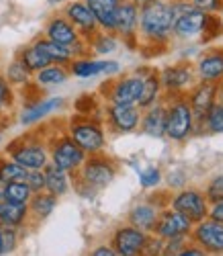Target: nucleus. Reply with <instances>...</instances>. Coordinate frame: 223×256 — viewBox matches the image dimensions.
<instances>
[{
  "label": "nucleus",
  "instance_id": "f257e3e1",
  "mask_svg": "<svg viewBox=\"0 0 223 256\" xmlns=\"http://www.w3.org/2000/svg\"><path fill=\"white\" fill-rule=\"evenodd\" d=\"M176 4L172 2H162V0H156L146 6L140 8V31L146 39L150 41H162L166 39L176 23Z\"/></svg>",
  "mask_w": 223,
  "mask_h": 256
},
{
  "label": "nucleus",
  "instance_id": "f03ea898",
  "mask_svg": "<svg viewBox=\"0 0 223 256\" xmlns=\"http://www.w3.org/2000/svg\"><path fill=\"white\" fill-rule=\"evenodd\" d=\"M78 182H80V193L92 197L98 190L106 188L117 176V168L113 160H108L102 154H92L86 156L84 164L78 170Z\"/></svg>",
  "mask_w": 223,
  "mask_h": 256
},
{
  "label": "nucleus",
  "instance_id": "7ed1b4c3",
  "mask_svg": "<svg viewBox=\"0 0 223 256\" xmlns=\"http://www.w3.org/2000/svg\"><path fill=\"white\" fill-rule=\"evenodd\" d=\"M70 138L86 152V156L92 154H102L104 146H106V138H104V130L90 119H76L70 125Z\"/></svg>",
  "mask_w": 223,
  "mask_h": 256
},
{
  "label": "nucleus",
  "instance_id": "20e7f679",
  "mask_svg": "<svg viewBox=\"0 0 223 256\" xmlns=\"http://www.w3.org/2000/svg\"><path fill=\"white\" fill-rule=\"evenodd\" d=\"M50 150H52V154H50L52 164L66 170L68 174H76L86 160V152L70 136H62L60 140H54Z\"/></svg>",
  "mask_w": 223,
  "mask_h": 256
},
{
  "label": "nucleus",
  "instance_id": "39448f33",
  "mask_svg": "<svg viewBox=\"0 0 223 256\" xmlns=\"http://www.w3.org/2000/svg\"><path fill=\"white\" fill-rule=\"evenodd\" d=\"M8 158L20 164L25 170H43L50 162V150L41 142H14L8 146Z\"/></svg>",
  "mask_w": 223,
  "mask_h": 256
},
{
  "label": "nucleus",
  "instance_id": "423d86ee",
  "mask_svg": "<svg viewBox=\"0 0 223 256\" xmlns=\"http://www.w3.org/2000/svg\"><path fill=\"white\" fill-rule=\"evenodd\" d=\"M194 115L190 111V104L184 100H176L166 111V130L164 136L172 142H182L192 134Z\"/></svg>",
  "mask_w": 223,
  "mask_h": 256
},
{
  "label": "nucleus",
  "instance_id": "0eeeda50",
  "mask_svg": "<svg viewBox=\"0 0 223 256\" xmlns=\"http://www.w3.org/2000/svg\"><path fill=\"white\" fill-rule=\"evenodd\" d=\"M172 209L182 213L184 218H188L192 224H198L209 218V205H207V197L194 188H186L180 190L174 199H172Z\"/></svg>",
  "mask_w": 223,
  "mask_h": 256
},
{
  "label": "nucleus",
  "instance_id": "6e6552de",
  "mask_svg": "<svg viewBox=\"0 0 223 256\" xmlns=\"http://www.w3.org/2000/svg\"><path fill=\"white\" fill-rule=\"evenodd\" d=\"M192 222L188 218H184L182 213H178L174 209L168 211H160V218L156 222V236L162 238V240H172V238H182L188 236L192 232Z\"/></svg>",
  "mask_w": 223,
  "mask_h": 256
},
{
  "label": "nucleus",
  "instance_id": "1a4fd4ad",
  "mask_svg": "<svg viewBox=\"0 0 223 256\" xmlns=\"http://www.w3.org/2000/svg\"><path fill=\"white\" fill-rule=\"evenodd\" d=\"M192 238L209 254H223V224L207 218L192 226Z\"/></svg>",
  "mask_w": 223,
  "mask_h": 256
},
{
  "label": "nucleus",
  "instance_id": "9d476101",
  "mask_svg": "<svg viewBox=\"0 0 223 256\" xmlns=\"http://www.w3.org/2000/svg\"><path fill=\"white\" fill-rule=\"evenodd\" d=\"M106 115L117 134H133L142 123V109L138 104H110Z\"/></svg>",
  "mask_w": 223,
  "mask_h": 256
},
{
  "label": "nucleus",
  "instance_id": "9b49d317",
  "mask_svg": "<svg viewBox=\"0 0 223 256\" xmlns=\"http://www.w3.org/2000/svg\"><path fill=\"white\" fill-rule=\"evenodd\" d=\"M146 238H148L146 232L133 228V226H123L113 234L110 248L117 252V256H138Z\"/></svg>",
  "mask_w": 223,
  "mask_h": 256
},
{
  "label": "nucleus",
  "instance_id": "f8f14e48",
  "mask_svg": "<svg viewBox=\"0 0 223 256\" xmlns=\"http://www.w3.org/2000/svg\"><path fill=\"white\" fill-rule=\"evenodd\" d=\"M142 88H144V76H140V74L125 76L113 84L108 100H110V104H138Z\"/></svg>",
  "mask_w": 223,
  "mask_h": 256
},
{
  "label": "nucleus",
  "instance_id": "ddd939ff",
  "mask_svg": "<svg viewBox=\"0 0 223 256\" xmlns=\"http://www.w3.org/2000/svg\"><path fill=\"white\" fill-rule=\"evenodd\" d=\"M64 14L70 23L78 29L80 37L90 39L92 35L98 33V25H96V18L92 14V10L88 8L86 2H70L68 6L64 8Z\"/></svg>",
  "mask_w": 223,
  "mask_h": 256
},
{
  "label": "nucleus",
  "instance_id": "4468645a",
  "mask_svg": "<svg viewBox=\"0 0 223 256\" xmlns=\"http://www.w3.org/2000/svg\"><path fill=\"white\" fill-rule=\"evenodd\" d=\"M70 74H74L76 78H94V76H102V74H117L119 72V64L110 62V60H72L70 62Z\"/></svg>",
  "mask_w": 223,
  "mask_h": 256
},
{
  "label": "nucleus",
  "instance_id": "2eb2a0df",
  "mask_svg": "<svg viewBox=\"0 0 223 256\" xmlns=\"http://www.w3.org/2000/svg\"><path fill=\"white\" fill-rule=\"evenodd\" d=\"M205 20H207V12L203 8H196V6H188L186 10H182L180 14L176 16V23H174V33L178 37H194L198 33H203L205 27Z\"/></svg>",
  "mask_w": 223,
  "mask_h": 256
},
{
  "label": "nucleus",
  "instance_id": "dca6fc26",
  "mask_svg": "<svg viewBox=\"0 0 223 256\" xmlns=\"http://www.w3.org/2000/svg\"><path fill=\"white\" fill-rule=\"evenodd\" d=\"M46 37L50 41H54V44H60L66 48H74L78 41H82L78 29L66 16H54L50 20L46 27Z\"/></svg>",
  "mask_w": 223,
  "mask_h": 256
},
{
  "label": "nucleus",
  "instance_id": "f3484780",
  "mask_svg": "<svg viewBox=\"0 0 223 256\" xmlns=\"http://www.w3.org/2000/svg\"><path fill=\"white\" fill-rule=\"evenodd\" d=\"M140 27V6L131 0H123L115 14V33L123 35V39H131Z\"/></svg>",
  "mask_w": 223,
  "mask_h": 256
},
{
  "label": "nucleus",
  "instance_id": "a211bd4d",
  "mask_svg": "<svg viewBox=\"0 0 223 256\" xmlns=\"http://www.w3.org/2000/svg\"><path fill=\"white\" fill-rule=\"evenodd\" d=\"M123 0H86L88 8L92 10L98 29L104 33H115V14Z\"/></svg>",
  "mask_w": 223,
  "mask_h": 256
},
{
  "label": "nucleus",
  "instance_id": "6ab92c4d",
  "mask_svg": "<svg viewBox=\"0 0 223 256\" xmlns=\"http://www.w3.org/2000/svg\"><path fill=\"white\" fill-rule=\"evenodd\" d=\"M62 104H64V98H60V96L35 100V102H31V104L27 106L23 113H20V123H23V125H35V123H39L41 119H46V117H50L52 113H56Z\"/></svg>",
  "mask_w": 223,
  "mask_h": 256
},
{
  "label": "nucleus",
  "instance_id": "aec40b11",
  "mask_svg": "<svg viewBox=\"0 0 223 256\" xmlns=\"http://www.w3.org/2000/svg\"><path fill=\"white\" fill-rule=\"evenodd\" d=\"M215 94H217V86L213 82H203L200 86L190 94V111L194 115V119L203 121L205 115L209 113V109L215 104Z\"/></svg>",
  "mask_w": 223,
  "mask_h": 256
},
{
  "label": "nucleus",
  "instance_id": "412c9836",
  "mask_svg": "<svg viewBox=\"0 0 223 256\" xmlns=\"http://www.w3.org/2000/svg\"><path fill=\"white\" fill-rule=\"evenodd\" d=\"M158 218H160V209L156 207V205H152V203H140V205H136V207L129 211V226H133V228H138V230L150 234V232H154Z\"/></svg>",
  "mask_w": 223,
  "mask_h": 256
},
{
  "label": "nucleus",
  "instance_id": "4be33fe9",
  "mask_svg": "<svg viewBox=\"0 0 223 256\" xmlns=\"http://www.w3.org/2000/svg\"><path fill=\"white\" fill-rule=\"evenodd\" d=\"M43 174H46V190L56 197H64L70 190V174L66 170L58 168L56 164L48 162L43 168Z\"/></svg>",
  "mask_w": 223,
  "mask_h": 256
},
{
  "label": "nucleus",
  "instance_id": "5701e85b",
  "mask_svg": "<svg viewBox=\"0 0 223 256\" xmlns=\"http://www.w3.org/2000/svg\"><path fill=\"white\" fill-rule=\"evenodd\" d=\"M142 132L150 138H162L166 130V109L160 104H154L146 109V115L142 117Z\"/></svg>",
  "mask_w": 223,
  "mask_h": 256
},
{
  "label": "nucleus",
  "instance_id": "b1692460",
  "mask_svg": "<svg viewBox=\"0 0 223 256\" xmlns=\"http://www.w3.org/2000/svg\"><path fill=\"white\" fill-rule=\"evenodd\" d=\"M29 220V205H16L8 201H0V226L23 228Z\"/></svg>",
  "mask_w": 223,
  "mask_h": 256
},
{
  "label": "nucleus",
  "instance_id": "393cba45",
  "mask_svg": "<svg viewBox=\"0 0 223 256\" xmlns=\"http://www.w3.org/2000/svg\"><path fill=\"white\" fill-rule=\"evenodd\" d=\"M160 82L166 90H172V92H178L186 86H190L192 82V74L186 66H172V68H166L160 76Z\"/></svg>",
  "mask_w": 223,
  "mask_h": 256
},
{
  "label": "nucleus",
  "instance_id": "a878e982",
  "mask_svg": "<svg viewBox=\"0 0 223 256\" xmlns=\"http://www.w3.org/2000/svg\"><path fill=\"white\" fill-rule=\"evenodd\" d=\"M35 46L46 54L52 64H58V66H70V62L74 60V54H72V48H66V46H60V44H54L48 37H41L35 41Z\"/></svg>",
  "mask_w": 223,
  "mask_h": 256
},
{
  "label": "nucleus",
  "instance_id": "bb28decb",
  "mask_svg": "<svg viewBox=\"0 0 223 256\" xmlns=\"http://www.w3.org/2000/svg\"><path fill=\"white\" fill-rule=\"evenodd\" d=\"M58 207V197L43 190V193H35L29 201V216L35 220H48Z\"/></svg>",
  "mask_w": 223,
  "mask_h": 256
},
{
  "label": "nucleus",
  "instance_id": "cd10ccee",
  "mask_svg": "<svg viewBox=\"0 0 223 256\" xmlns=\"http://www.w3.org/2000/svg\"><path fill=\"white\" fill-rule=\"evenodd\" d=\"M198 76L203 82L223 80V54H209L198 62Z\"/></svg>",
  "mask_w": 223,
  "mask_h": 256
},
{
  "label": "nucleus",
  "instance_id": "c85d7f7f",
  "mask_svg": "<svg viewBox=\"0 0 223 256\" xmlns=\"http://www.w3.org/2000/svg\"><path fill=\"white\" fill-rule=\"evenodd\" d=\"M18 62L27 68V72H29V74H37L39 70L52 66V60H50L46 54H43L35 44H33V46H29V48H25L23 52H20Z\"/></svg>",
  "mask_w": 223,
  "mask_h": 256
},
{
  "label": "nucleus",
  "instance_id": "c756f323",
  "mask_svg": "<svg viewBox=\"0 0 223 256\" xmlns=\"http://www.w3.org/2000/svg\"><path fill=\"white\" fill-rule=\"evenodd\" d=\"M160 90H162V82H160V76L158 74H148L144 76V88H142V94H140V100H138V106L142 111L150 109V106L156 104L160 96Z\"/></svg>",
  "mask_w": 223,
  "mask_h": 256
},
{
  "label": "nucleus",
  "instance_id": "7c9ffc66",
  "mask_svg": "<svg viewBox=\"0 0 223 256\" xmlns=\"http://www.w3.org/2000/svg\"><path fill=\"white\" fill-rule=\"evenodd\" d=\"M68 78H70V70H66V66H58V64H52V66L35 74L39 86H62Z\"/></svg>",
  "mask_w": 223,
  "mask_h": 256
},
{
  "label": "nucleus",
  "instance_id": "2f4dec72",
  "mask_svg": "<svg viewBox=\"0 0 223 256\" xmlns=\"http://www.w3.org/2000/svg\"><path fill=\"white\" fill-rule=\"evenodd\" d=\"M33 197V190L29 188V184L25 180L20 182H6L4 184V199L8 203H16V205H29Z\"/></svg>",
  "mask_w": 223,
  "mask_h": 256
},
{
  "label": "nucleus",
  "instance_id": "473e14b6",
  "mask_svg": "<svg viewBox=\"0 0 223 256\" xmlns=\"http://www.w3.org/2000/svg\"><path fill=\"white\" fill-rule=\"evenodd\" d=\"M27 172L20 164H16L10 158H0V182H20L27 178Z\"/></svg>",
  "mask_w": 223,
  "mask_h": 256
},
{
  "label": "nucleus",
  "instance_id": "72a5a7b5",
  "mask_svg": "<svg viewBox=\"0 0 223 256\" xmlns=\"http://www.w3.org/2000/svg\"><path fill=\"white\" fill-rule=\"evenodd\" d=\"M88 44H90L92 52L98 54V56H108V54H115L117 48H119V41L108 35V33H96L88 39Z\"/></svg>",
  "mask_w": 223,
  "mask_h": 256
},
{
  "label": "nucleus",
  "instance_id": "f704fd0d",
  "mask_svg": "<svg viewBox=\"0 0 223 256\" xmlns=\"http://www.w3.org/2000/svg\"><path fill=\"white\" fill-rule=\"evenodd\" d=\"M6 82L10 84V86H23V84H27L29 82V78H31V74L27 72V68L20 64L18 60H14L10 66H8V70H6Z\"/></svg>",
  "mask_w": 223,
  "mask_h": 256
},
{
  "label": "nucleus",
  "instance_id": "c9c22d12",
  "mask_svg": "<svg viewBox=\"0 0 223 256\" xmlns=\"http://www.w3.org/2000/svg\"><path fill=\"white\" fill-rule=\"evenodd\" d=\"M0 246H2V256L14 252L18 248V230L0 226Z\"/></svg>",
  "mask_w": 223,
  "mask_h": 256
},
{
  "label": "nucleus",
  "instance_id": "e433bc0d",
  "mask_svg": "<svg viewBox=\"0 0 223 256\" xmlns=\"http://www.w3.org/2000/svg\"><path fill=\"white\" fill-rule=\"evenodd\" d=\"M207 130L211 134H223V102H215L205 115Z\"/></svg>",
  "mask_w": 223,
  "mask_h": 256
},
{
  "label": "nucleus",
  "instance_id": "4c0bfd02",
  "mask_svg": "<svg viewBox=\"0 0 223 256\" xmlns=\"http://www.w3.org/2000/svg\"><path fill=\"white\" fill-rule=\"evenodd\" d=\"M162 248H164V240L158 238V236H150L148 234V238L140 250L138 256H160L162 254Z\"/></svg>",
  "mask_w": 223,
  "mask_h": 256
},
{
  "label": "nucleus",
  "instance_id": "58836bf2",
  "mask_svg": "<svg viewBox=\"0 0 223 256\" xmlns=\"http://www.w3.org/2000/svg\"><path fill=\"white\" fill-rule=\"evenodd\" d=\"M140 182H142L144 188H154V186H158L162 182V172L156 166H150V168H146L140 172Z\"/></svg>",
  "mask_w": 223,
  "mask_h": 256
},
{
  "label": "nucleus",
  "instance_id": "ea45409f",
  "mask_svg": "<svg viewBox=\"0 0 223 256\" xmlns=\"http://www.w3.org/2000/svg\"><path fill=\"white\" fill-rule=\"evenodd\" d=\"M25 182L33 190V195L35 193H43V190H46V174H43V170H29Z\"/></svg>",
  "mask_w": 223,
  "mask_h": 256
},
{
  "label": "nucleus",
  "instance_id": "a19ab883",
  "mask_svg": "<svg viewBox=\"0 0 223 256\" xmlns=\"http://www.w3.org/2000/svg\"><path fill=\"white\" fill-rule=\"evenodd\" d=\"M207 201H211V203H219V201H223V174H219V176H215L211 182H209V186H207Z\"/></svg>",
  "mask_w": 223,
  "mask_h": 256
},
{
  "label": "nucleus",
  "instance_id": "79ce46f5",
  "mask_svg": "<svg viewBox=\"0 0 223 256\" xmlns=\"http://www.w3.org/2000/svg\"><path fill=\"white\" fill-rule=\"evenodd\" d=\"M12 102V92H10V84L6 82V78L0 74V115L6 111V106Z\"/></svg>",
  "mask_w": 223,
  "mask_h": 256
},
{
  "label": "nucleus",
  "instance_id": "37998d69",
  "mask_svg": "<svg viewBox=\"0 0 223 256\" xmlns=\"http://www.w3.org/2000/svg\"><path fill=\"white\" fill-rule=\"evenodd\" d=\"M194 6H196V8H203L205 12H207V10L223 8V6L219 4V0H194Z\"/></svg>",
  "mask_w": 223,
  "mask_h": 256
},
{
  "label": "nucleus",
  "instance_id": "c03bdc74",
  "mask_svg": "<svg viewBox=\"0 0 223 256\" xmlns=\"http://www.w3.org/2000/svg\"><path fill=\"white\" fill-rule=\"evenodd\" d=\"M176 256H211V254L205 252L203 248H196V246H184Z\"/></svg>",
  "mask_w": 223,
  "mask_h": 256
},
{
  "label": "nucleus",
  "instance_id": "a18cd8bd",
  "mask_svg": "<svg viewBox=\"0 0 223 256\" xmlns=\"http://www.w3.org/2000/svg\"><path fill=\"white\" fill-rule=\"evenodd\" d=\"M209 218L215 220V222H219V224H223V201L213 203V209L209 211Z\"/></svg>",
  "mask_w": 223,
  "mask_h": 256
},
{
  "label": "nucleus",
  "instance_id": "49530a36",
  "mask_svg": "<svg viewBox=\"0 0 223 256\" xmlns=\"http://www.w3.org/2000/svg\"><path fill=\"white\" fill-rule=\"evenodd\" d=\"M90 256H117V252L110 248V246L102 244V246H96V248L90 252Z\"/></svg>",
  "mask_w": 223,
  "mask_h": 256
},
{
  "label": "nucleus",
  "instance_id": "de8ad7c7",
  "mask_svg": "<svg viewBox=\"0 0 223 256\" xmlns=\"http://www.w3.org/2000/svg\"><path fill=\"white\" fill-rule=\"evenodd\" d=\"M131 2H133V4H138V6L142 8V6H146V4H150V2H156V0H131Z\"/></svg>",
  "mask_w": 223,
  "mask_h": 256
},
{
  "label": "nucleus",
  "instance_id": "09e8293b",
  "mask_svg": "<svg viewBox=\"0 0 223 256\" xmlns=\"http://www.w3.org/2000/svg\"><path fill=\"white\" fill-rule=\"evenodd\" d=\"M4 199V182H0V201Z\"/></svg>",
  "mask_w": 223,
  "mask_h": 256
},
{
  "label": "nucleus",
  "instance_id": "8fccbe9b",
  "mask_svg": "<svg viewBox=\"0 0 223 256\" xmlns=\"http://www.w3.org/2000/svg\"><path fill=\"white\" fill-rule=\"evenodd\" d=\"M50 2H52V4H58V2H64V0H50Z\"/></svg>",
  "mask_w": 223,
  "mask_h": 256
},
{
  "label": "nucleus",
  "instance_id": "3c124183",
  "mask_svg": "<svg viewBox=\"0 0 223 256\" xmlns=\"http://www.w3.org/2000/svg\"><path fill=\"white\" fill-rule=\"evenodd\" d=\"M0 256H2V246H0Z\"/></svg>",
  "mask_w": 223,
  "mask_h": 256
},
{
  "label": "nucleus",
  "instance_id": "603ef678",
  "mask_svg": "<svg viewBox=\"0 0 223 256\" xmlns=\"http://www.w3.org/2000/svg\"><path fill=\"white\" fill-rule=\"evenodd\" d=\"M0 140H2V134H0Z\"/></svg>",
  "mask_w": 223,
  "mask_h": 256
}]
</instances>
